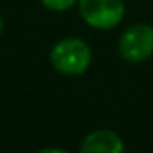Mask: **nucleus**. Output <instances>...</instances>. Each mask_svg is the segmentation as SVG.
I'll return each instance as SVG.
<instances>
[{"instance_id":"f257e3e1","label":"nucleus","mask_w":153,"mask_h":153,"mask_svg":"<svg viewBox=\"0 0 153 153\" xmlns=\"http://www.w3.org/2000/svg\"><path fill=\"white\" fill-rule=\"evenodd\" d=\"M92 61V51L88 43L81 38L68 36L59 40L51 49L52 67L65 76H79L83 74Z\"/></svg>"},{"instance_id":"7ed1b4c3","label":"nucleus","mask_w":153,"mask_h":153,"mask_svg":"<svg viewBox=\"0 0 153 153\" xmlns=\"http://www.w3.org/2000/svg\"><path fill=\"white\" fill-rule=\"evenodd\" d=\"M79 15L94 29H114L124 16L123 0H78Z\"/></svg>"},{"instance_id":"20e7f679","label":"nucleus","mask_w":153,"mask_h":153,"mask_svg":"<svg viewBox=\"0 0 153 153\" xmlns=\"http://www.w3.org/2000/svg\"><path fill=\"white\" fill-rule=\"evenodd\" d=\"M79 149L83 153H123L124 142L112 130H96L83 139Z\"/></svg>"},{"instance_id":"423d86ee","label":"nucleus","mask_w":153,"mask_h":153,"mask_svg":"<svg viewBox=\"0 0 153 153\" xmlns=\"http://www.w3.org/2000/svg\"><path fill=\"white\" fill-rule=\"evenodd\" d=\"M42 153H67V149H59V148H43Z\"/></svg>"},{"instance_id":"39448f33","label":"nucleus","mask_w":153,"mask_h":153,"mask_svg":"<svg viewBox=\"0 0 153 153\" xmlns=\"http://www.w3.org/2000/svg\"><path fill=\"white\" fill-rule=\"evenodd\" d=\"M42 4H43L49 11L63 13V11L70 9L74 4H78V0H42Z\"/></svg>"},{"instance_id":"f03ea898","label":"nucleus","mask_w":153,"mask_h":153,"mask_svg":"<svg viewBox=\"0 0 153 153\" xmlns=\"http://www.w3.org/2000/svg\"><path fill=\"white\" fill-rule=\"evenodd\" d=\"M119 54L128 63H140L153 56V27L148 24H133L123 31L117 43Z\"/></svg>"},{"instance_id":"0eeeda50","label":"nucleus","mask_w":153,"mask_h":153,"mask_svg":"<svg viewBox=\"0 0 153 153\" xmlns=\"http://www.w3.org/2000/svg\"><path fill=\"white\" fill-rule=\"evenodd\" d=\"M2 31H4V22H2V18H0V34H2Z\"/></svg>"}]
</instances>
